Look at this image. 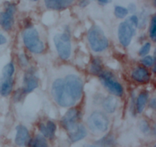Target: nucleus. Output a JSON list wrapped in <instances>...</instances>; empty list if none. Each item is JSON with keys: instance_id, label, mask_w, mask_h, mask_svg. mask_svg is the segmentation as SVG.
Returning a JSON list of instances; mask_svg holds the SVG:
<instances>
[{"instance_id": "1", "label": "nucleus", "mask_w": 156, "mask_h": 147, "mask_svg": "<svg viewBox=\"0 0 156 147\" xmlns=\"http://www.w3.org/2000/svg\"><path fill=\"white\" fill-rule=\"evenodd\" d=\"M83 82L79 76L70 74L64 79H57L53 82L51 93L59 106L71 108L81 99Z\"/></svg>"}, {"instance_id": "2", "label": "nucleus", "mask_w": 156, "mask_h": 147, "mask_svg": "<svg viewBox=\"0 0 156 147\" xmlns=\"http://www.w3.org/2000/svg\"><path fill=\"white\" fill-rule=\"evenodd\" d=\"M139 25V18L136 15H131L120 24L118 27V39L124 47L130 44L136 30Z\"/></svg>"}, {"instance_id": "3", "label": "nucleus", "mask_w": 156, "mask_h": 147, "mask_svg": "<svg viewBox=\"0 0 156 147\" xmlns=\"http://www.w3.org/2000/svg\"><path fill=\"white\" fill-rule=\"evenodd\" d=\"M88 40L91 49L94 52H102L108 47V40L98 26H93L88 33Z\"/></svg>"}, {"instance_id": "4", "label": "nucleus", "mask_w": 156, "mask_h": 147, "mask_svg": "<svg viewBox=\"0 0 156 147\" xmlns=\"http://www.w3.org/2000/svg\"><path fill=\"white\" fill-rule=\"evenodd\" d=\"M23 41L27 50L31 53L40 54L44 50V44L40 39L39 33L34 27H28L23 33Z\"/></svg>"}, {"instance_id": "5", "label": "nucleus", "mask_w": 156, "mask_h": 147, "mask_svg": "<svg viewBox=\"0 0 156 147\" xmlns=\"http://www.w3.org/2000/svg\"><path fill=\"white\" fill-rule=\"evenodd\" d=\"M88 126L93 133L101 134L108 131L109 120L101 111H94L88 118Z\"/></svg>"}, {"instance_id": "6", "label": "nucleus", "mask_w": 156, "mask_h": 147, "mask_svg": "<svg viewBox=\"0 0 156 147\" xmlns=\"http://www.w3.org/2000/svg\"><path fill=\"white\" fill-rule=\"evenodd\" d=\"M58 55L62 59H68L71 55L72 45L69 35L67 33L59 34L53 38Z\"/></svg>"}, {"instance_id": "7", "label": "nucleus", "mask_w": 156, "mask_h": 147, "mask_svg": "<svg viewBox=\"0 0 156 147\" xmlns=\"http://www.w3.org/2000/svg\"><path fill=\"white\" fill-rule=\"evenodd\" d=\"M100 81L102 85L114 95L122 96L123 94V86L120 82L114 79L112 73L109 71H102L99 75Z\"/></svg>"}, {"instance_id": "8", "label": "nucleus", "mask_w": 156, "mask_h": 147, "mask_svg": "<svg viewBox=\"0 0 156 147\" xmlns=\"http://www.w3.org/2000/svg\"><path fill=\"white\" fill-rule=\"evenodd\" d=\"M23 84L24 86L22 88V91L24 94L31 92L37 88L39 85V79H38L37 73L34 68H30L27 70L24 74Z\"/></svg>"}, {"instance_id": "9", "label": "nucleus", "mask_w": 156, "mask_h": 147, "mask_svg": "<svg viewBox=\"0 0 156 147\" xmlns=\"http://www.w3.org/2000/svg\"><path fill=\"white\" fill-rule=\"evenodd\" d=\"M16 11L15 5L9 3L5 5V11L0 12V25L4 30L12 29L14 24V14Z\"/></svg>"}, {"instance_id": "10", "label": "nucleus", "mask_w": 156, "mask_h": 147, "mask_svg": "<svg viewBox=\"0 0 156 147\" xmlns=\"http://www.w3.org/2000/svg\"><path fill=\"white\" fill-rule=\"evenodd\" d=\"M79 117V112L78 109L72 108L67 111L65 115L62 117L61 123L62 127L68 131L69 133L74 131L78 126L77 120Z\"/></svg>"}, {"instance_id": "11", "label": "nucleus", "mask_w": 156, "mask_h": 147, "mask_svg": "<svg viewBox=\"0 0 156 147\" xmlns=\"http://www.w3.org/2000/svg\"><path fill=\"white\" fill-rule=\"evenodd\" d=\"M16 136L15 142L18 146H25L30 143V134L27 128L23 125L16 127Z\"/></svg>"}, {"instance_id": "12", "label": "nucleus", "mask_w": 156, "mask_h": 147, "mask_svg": "<svg viewBox=\"0 0 156 147\" xmlns=\"http://www.w3.org/2000/svg\"><path fill=\"white\" fill-rule=\"evenodd\" d=\"M131 77L136 82H139V83L144 84L147 83L150 81L151 75L147 69L143 66H139L136 67L133 71L132 74H131Z\"/></svg>"}, {"instance_id": "13", "label": "nucleus", "mask_w": 156, "mask_h": 147, "mask_svg": "<svg viewBox=\"0 0 156 147\" xmlns=\"http://www.w3.org/2000/svg\"><path fill=\"white\" fill-rule=\"evenodd\" d=\"M13 78L12 77H0V95L6 96L9 95L13 89Z\"/></svg>"}, {"instance_id": "14", "label": "nucleus", "mask_w": 156, "mask_h": 147, "mask_svg": "<svg viewBox=\"0 0 156 147\" xmlns=\"http://www.w3.org/2000/svg\"><path fill=\"white\" fill-rule=\"evenodd\" d=\"M75 0H44V3L47 9L53 10H62L70 5Z\"/></svg>"}, {"instance_id": "15", "label": "nucleus", "mask_w": 156, "mask_h": 147, "mask_svg": "<svg viewBox=\"0 0 156 147\" xmlns=\"http://www.w3.org/2000/svg\"><path fill=\"white\" fill-rule=\"evenodd\" d=\"M56 126L54 122L49 120L47 121V124L41 123L39 124V131L46 138L52 139L54 137L55 132H56Z\"/></svg>"}, {"instance_id": "16", "label": "nucleus", "mask_w": 156, "mask_h": 147, "mask_svg": "<svg viewBox=\"0 0 156 147\" xmlns=\"http://www.w3.org/2000/svg\"><path fill=\"white\" fill-rule=\"evenodd\" d=\"M87 130L85 127L82 124H78L76 129L72 132L69 133V137L70 140L73 143L82 140L87 136Z\"/></svg>"}, {"instance_id": "17", "label": "nucleus", "mask_w": 156, "mask_h": 147, "mask_svg": "<svg viewBox=\"0 0 156 147\" xmlns=\"http://www.w3.org/2000/svg\"><path fill=\"white\" fill-rule=\"evenodd\" d=\"M103 108L108 114H113L115 112L117 108V100L114 96H108L103 101Z\"/></svg>"}, {"instance_id": "18", "label": "nucleus", "mask_w": 156, "mask_h": 147, "mask_svg": "<svg viewBox=\"0 0 156 147\" xmlns=\"http://www.w3.org/2000/svg\"><path fill=\"white\" fill-rule=\"evenodd\" d=\"M148 99H149V94L146 91H143L139 95L136 101V110L137 112L142 113L144 111Z\"/></svg>"}, {"instance_id": "19", "label": "nucleus", "mask_w": 156, "mask_h": 147, "mask_svg": "<svg viewBox=\"0 0 156 147\" xmlns=\"http://www.w3.org/2000/svg\"><path fill=\"white\" fill-rule=\"evenodd\" d=\"M29 146L30 147H48L45 137L41 135H37L35 138L30 140Z\"/></svg>"}, {"instance_id": "20", "label": "nucleus", "mask_w": 156, "mask_h": 147, "mask_svg": "<svg viewBox=\"0 0 156 147\" xmlns=\"http://www.w3.org/2000/svg\"><path fill=\"white\" fill-rule=\"evenodd\" d=\"M102 65L98 59H94L90 66V73L94 75H100L102 73Z\"/></svg>"}, {"instance_id": "21", "label": "nucleus", "mask_w": 156, "mask_h": 147, "mask_svg": "<svg viewBox=\"0 0 156 147\" xmlns=\"http://www.w3.org/2000/svg\"><path fill=\"white\" fill-rule=\"evenodd\" d=\"M15 73V66L12 63H9L6 64L2 71V76L5 77H12Z\"/></svg>"}, {"instance_id": "22", "label": "nucleus", "mask_w": 156, "mask_h": 147, "mask_svg": "<svg viewBox=\"0 0 156 147\" xmlns=\"http://www.w3.org/2000/svg\"><path fill=\"white\" fill-rule=\"evenodd\" d=\"M129 12H128L127 9L122 6H116L115 9H114V15L117 18H123L128 15Z\"/></svg>"}, {"instance_id": "23", "label": "nucleus", "mask_w": 156, "mask_h": 147, "mask_svg": "<svg viewBox=\"0 0 156 147\" xmlns=\"http://www.w3.org/2000/svg\"><path fill=\"white\" fill-rule=\"evenodd\" d=\"M149 36L152 38V40L155 41L156 38V17L153 16L152 18V21L150 23V27H149Z\"/></svg>"}, {"instance_id": "24", "label": "nucleus", "mask_w": 156, "mask_h": 147, "mask_svg": "<svg viewBox=\"0 0 156 147\" xmlns=\"http://www.w3.org/2000/svg\"><path fill=\"white\" fill-rule=\"evenodd\" d=\"M141 63L143 66L146 67H152L155 63V59L151 56H143L141 59Z\"/></svg>"}, {"instance_id": "25", "label": "nucleus", "mask_w": 156, "mask_h": 147, "mask_svg": "<svg viewBox=\"0 0 156 147\" xmlns=\"http://www.w3.org/2000/svg\"><path fill=\"white\" fill-rule=\"evenodd\" d=\"M151 47H152V45H151L150 43L149 42L146 43V44H145L144 45L140 48V51H139V54H140V56H147V54L149 53V51H150Z\"/></svg>"}, {"instance_id": "26", "label": "nucleus", "mask_w": 156, "mask_h": 147, "mask_svg": "<svg viewBox=\"0 0 156 147\" xmlns=\"http://www.w3.org/2000/svg\"><path fill=\"white\" fill-rule=\"evenodd\" d=\"M140 130H141L142 132L144 133V134H147V133H149V130H150L149 124H148V122L145 120H143L140 123Z\"/></svg>"}, {"instance_id": "27", "label": "nucleus", "mask_w": 156, "mask_h": 147, "mask_svg": "<svg viewBox=\"0 0 156 147\" xmlns=\"http://www.w3.org/2000/svg\"><path fill=\"white\" fill-rule=\"evenodd\" d=\"M19 61L20 63H21V66H26L28 64V59H27V56H26L24 53H21L19 56Z\"/></svg>"}, {"instance_id": "28", "label": "nucleus", "mask_w": 156, "mask_h": 147, "mask_svg": "<svg viewBox=\"0 0 156 147\" xmlns=\"http://www.w3.org/2000/svg\"><path fill=\"white\" fill-rule=\"evenodd\" d=\"M89 0H80V2H79V6L82 8H85L89 4Z\"/></svg>"}, {"instance_id": "29", "label": "nucleus", "mask_w": 156, "mask_h": 147, "mask_svg": "<svg viewBox=\"0 0 156 147\" xmlns=\"http://www.w3.org/2000/svg\"><path fill=\"white\" fill-rule=\"evenodd\" d=\"M7 42V39H6L5 37L2 34L0 33V46L3 45L5 43Z\"/></svg>"}, {"instance_id": "30", "label": "nucleus", "mask_w": 156, "mask_h": 147, "mask_svg": "<svg viewBox=\"0 0 156 147\" xmlns=\"http://www.w3.org/2000/svg\"><path fill=\"white\" fill-rule=\"evenodd\" d=\"M136 7L134 4H129V7H128L127 10L128 12H136Z\"/></svg>"}, {"instance_id": "31", "label": "nucleus", "mask_w": 156, "mask_h": 147, "mask_svg": "<svg viewBox=\"0 0 156 147\" xmlns=\"http://www.w3.org/2000/svg\"><path fill=\"white\" fill-rule=\"evenodd\" d=\"M84 147H104L102 145H101L100 143H98V142H96L95 144H86L84 146Z\"/></svg>"}, {"instance_id": "32", "label": "nucleus", "mask_w": 156, "mask_h": 147, "mask_svg": "<svg viewBox=\"0 0 156 147\" xmlns=\"http://www.w3.org/2000/svg\"><path fill=\"white\" fill-rule=\"evenodd\" d=\"M155 105H156V102H155V99H152L151 100L150 103H149V106L152 108V109H155Z\"/></svg>"}, {"instance_id": "33", "label": "nucleus", "mask_w": 156, "mask_h": 147, "mask_svg": "<svg viewBox=\"0 0 156 147\" xmlns=\"http://www.w3.org/2000/svg\"><path fill=\"white\" fill-rule=\"evenodd\" d=\"M100 3H102V4H108V3H110L111 2V0H98Z\"/></svg>"}, {"instance_id": "34", "label": "nucleus", "mask_w": 156, "mask_h": 147, "mask_svg": "<svg viewBox=\"0 0 156 147\" xmlns=\"http://www.w3.org/2000/svg\"><path fill=\"white\" fill-rule=\"evenodd\" d=\"M32 1H34V2H37V1H38V0H32Z\"/></svg>"}, {"instance_id": "35", "label": "nucleus", "mask_w": 156, "mask_h": 147, "mask_svg": "<svg viewBox=\"0 0 156 147\" xmlns=\"http://www.w3.org/2000/svg\"><path fill=\"white\" fill-rule=\"evenodd\" d=\"M154 147H155V146H154Z\"/></svg>"}]
</instances>
